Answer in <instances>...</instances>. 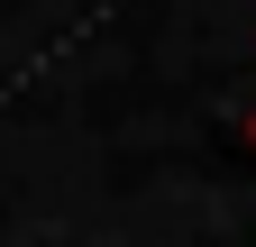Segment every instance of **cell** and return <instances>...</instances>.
Here are the masks:
<instances>
[{
  "label": "cell",
  "instance_id": "6da1fadb",
  "mask_svg": "<svg viewBox=\"0 0 256 247\" xmlns=\"http://www.w3.org/2000/svg\"><path fill=\"white\" fill-rule=\"evenodd\" d=\"M247 146H256V110H247Z\"/></svg>",
  "mask_w": 256,
  "mask_h": 247
}]
</instances>
